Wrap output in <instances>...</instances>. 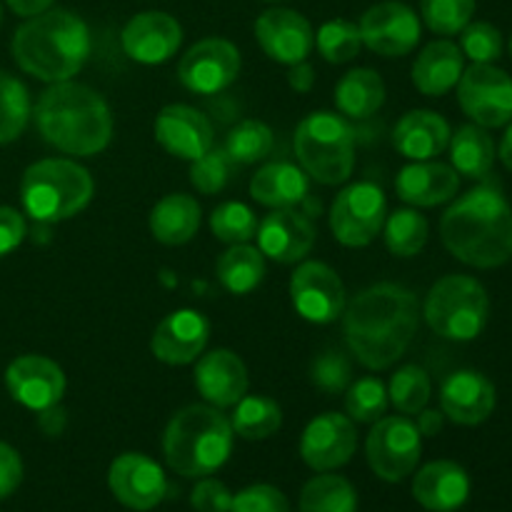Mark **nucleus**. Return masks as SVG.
I'll use <instances>...</instances> for the list:
<instances>
[{"mask_svg":"<svg viewBox=\"0 0 512 512\" xmlns=\"http://www.w3.org/2000/svg\"><path fill=\"white\" fill-rule=\"evenodd\" d=\"M418 325V295L398 283L370 285L343 310L345 343L368 370L393 368L413 343Z\"/></svg>","mask_w":512,"mask_h":512,"instance_id":"nucleus-1","label":"nucleus"},{"mask_svg":"<svg viewBox=\"0 0 512 512\" xmlns=\"http://www.w3.org/2000/svg\"><path fill=\"white\" fill-rule=\"evenodd\" d=\"M440 238L450 255L470 268H500L512 258V208L495 185L460 195L440 218Z\"/></svg>","mask_w":512,"mask_h":512,"instance_id":"nucleus-2","label":"nucleus"},{"mask_svg":"<svg viewBox=\"0 0 512 512\" xmlns=\"http://www.w3.org/2000/svg\"><path fill=\"white\" fill-rule=\"evenodd\" d=\"M40 138L75 158H93L113 140V113L98 90L63 80L40 93L33 110Z\"/></svg>","mask_w":512,"mask_h":512,"instance_id":"nucleus-3","label":"nucleus"},{"mask_svg":"<svg viewBox=\"0 0 512 512\" xmlns=\"http://www.w3.org/2000/svg\"><path fill=\"white\" fill-rule=\"evenodd\" d=\"M93 50L90 28L80 15L65 8L25 18L10 40V53L23 73L43 83L73 80L85 68Z\"/></svg>","mask_w":512,"mask_h":512,"instance_id":"nucleus-4","label":"nucleus"},{"mask_svg":"<svg viewBox=\"0 0 512 512\" xmlns=\"http://www.w3.org/2000/svg\"><path fill=\"white\" fill-rule=\"evenodd\" d=\"M233 440V425L223 410L208 403L185 405L163 433L165 463L183 478H208L228 463Z\"/></svg>","mask_w":512,"mask_h":512,"instance_id":"nucleus-5","label":"nucleus"},{"mask_svg":"<svg viewBox=\"0 0 512 512\" xmlns=\"http://www.w3.org/2000/svg\"><path fill=\"white\" fill-rule=\"evenodd\" d=\"M93 175L68 158H45L28 165L20 178V203L35 223H63L90 205Z\"/></svg>","mask_w":512,"mask_h":512,"instance_id":"nucleus-6","label":"nucleus"},{"mask_svg":"<svg viewBox=\"0 0 512 512\" xmlns=\"http://www.w3.org/2000/svg\"><path fill=\"white\" fill-rule=\"evenodd\" d=\"M295 158L310 180L343 185L355 170V133L343 115L315 110L295 128Z\"/></svg>","mask_w":512,"mask_h":512,"instance_id":"nucleus-7","label":"nucleus"},{"mask_svg":"<svg viewBox=\"0 0 512 512\" xmlns=\"http://www.w3.org/2000/svg\"><path fill=\"white\" fill-rule=\"evenodd\" d=\"M423 318L440 338L455 343L475 340L490 318L488 290L470 275H445L428 290Z\"/></svg>","mask_w":512,"mask_h":512,"instance_id":"nucleus-8","label":"nucleus"},{"mask_svg":"<svg viewBox=\"0 0 512 512\" xmlns=\"http://www.w3.org/2000/svg\"><path fill=\"white\" fill-rule=\"evenodd\" d=\"M385 218H388V200H385L383 188L370 180H360L335 195L328 225L340 245L365 248L378 238Z\"/></svg>","mask_w":512,"mask_h":512,"instance_id":"nucleus-9","label":"nucleus"},{"mask_svg":"<svg viewBox=\"0 0 512 512\" xmlns=\"http://www.w3.org/2000/svg\"><path fill=\"white\" fill-rule=\"evenodd\" d=\"M423 453V435L408 415H388L373 423L365 440L370 470L385 483H400L415 473Z\"/></svg>","mask_w":512,"mask_h":512,"instance_id":"nucleus-10","label":"nucleus"},{"mask_svg":"<svg viewBox=\"0 0 512 512\" xmlns=\"http://www.w3.org/2000/svg\"><path fill=\"white\" fill-rule=\"evenodd\" d=\"M455 88L463 113L480 128H503L512 120V78L493 63H473Z\"/></svg>","mask_w":512,"mask_h":512,"instance_id":"nucleus-11","label":"nucleus"},{"mask_svg":"<svg viewBox=\"0 0 512 512\" xmlns=\"http://www.w3.org/2000/svg\"><path fill=\"white\" fill-rule=\"evenodd\" d=\"M290 300L295 313L315 325H330L343 318L348 305L340 275L320 260H303L290 278Z\"/></svg>","mask_w":512,"mask_h":512,"instance_id":"nucleus-12","label":"nucleus"},{"mask_svg":"<svg viewBox=\"0 0 512 512\" xmlns=\"http://www.w3.org/2000/svg\"><path fill=\"white\" fill-rule=\"evenodd\" d=\"M240 58L238 45L225 38H203L188 48L178 63V78L190 93L215 95L228 90L238 80Z\"/></svg>","mask_w":512,"mask_h":512,"instance_id":"nucleus-13","label":"nucleus"},{"mask_svg":"<svg viewBox=\"0 0 512 512\" xmlns=\"http://www.w3.org/2000/svg\"><path fill=\"white\" fill-rule=\"evenodd\" d=\"M358 28L365 48L383 58H403L420 43V18L400 0H383L368 8Z\"/></svg>","mask_w":512,"mask_h":512,"instance_id":"nucleus-14","label":"nucleus"},{"mask_svg":"<svg viewBox=\"0 0 512 512\" xmlns=\"http://www.w3.org/2000/svg\"><path fill=\"white\" fill-rule=\"evenodd\" d=\"M358 450V430L343 413H323L305 425L300 435V458L315 473H333L350 463Z\"/></svg>","mask_w":512,"mask_h":512,"instance_id":"nucleus-15","label":"nucleus"},{"mask_svg":"<svg viewBox=\"0 0 512 512\" xmlns=\"http://www.w3.org/2000/svg\"><path fill=\"white\" fill-rule=\"evenodd\" d=\"M108 488L120 505L135 512H148L163 503L168 478L153 458L143 453H123L110 463Z\"/></svg>","mask_w":512,"mask_h":512,"instance_id":"nucleus-16","label":"nucleus"},{"mask_svg":"<svg viewBox=\"0 0 512 512\" xmlns=\"http://www.w3.org/2000/svg\"><path fill=\"white\" fill-rule=\"evenodd\" d=\"M65 385L63 368L45 355H20L5 370L10 398L33 413L58 405L65 395Z\"/></svg>","mask_w":512,"mask_h":512,"instance_id":"nucleus-17","label":"nucleus"},{"mask_svg":"<svg viewBox=\"0 0 512 512\" xmlns=\"http://www.w3.org/2000/svg\"><path fill=\"white\" fill-rule=\"evenodd\" d=\"M255 40L263 53L280 65L303 63L315 48V33L310 20L290 8H270L258 15Z\"/></svg>","mask_w":512,"mask_h":512,"instance_id":"nucleus-18","label":"nucleus"},{"mask_svg":"<svg viewBox=\"0 0 512 512\" xmlns=\"http://www.w3.org/2000/svg\"><path fill=\"white\" fill-rule=\"evenodd\" d=\"M183 43V28L163 10H145L133 15L120 33L125 55L140 65L168 63Z\"/></svg>","mask_w":512,"mask_h":512,"instance_id":"nucleus-19","label":"nucleus"},{"mask_svg":"<svg viewBox=\"0 0 512 512\" xmlns=\"http://www.w3.org/2000/svg\"><path fill=\"white\" fill-rule=\"evenodd\" d=\"M315 238H318L315 225L310 223L308 215L298 213L295 208L270 210L258 223L255 233L260 253L280 265L303 263L313 250Z\"/></svg>","mask_w":512,"mask_h":512,"instance_id":"nucleus-20","label":"nucleus"},{"mask_svg":"<svg viewBox=\"0 0 512 512\" xmlns=\"http://www.w3.org/2000/svg\"><path fill=\"white\" fill-rule=\"evenodd\" d=\"M210 340V323L198 310H173L153 330L150 353L165 365H190L203 355Z\"/></svg>","mask_w":512,"mask_h":512,"instance_id":"nucleus-21","label":"nucleus"},{"mask_svg":"<svg viewBox=\"0 0 512 512\" xmlns=\"http://www.w3.org/2000/svg\"><path fill=\"white\" fill-rule=\"evenodd\" d=\"M155 140L165 153L193 163L195 158L213 148L215 133L208 115H203L193 105L173 103L165 105L155 118Z\"/></svg>","mask_w":512,"mask_h":512,"instance_id":"nucleus-22","label":"nucleus"},{"mask_svg":"<svg viewBox=\"0 0 512 512\" xmlns=\"http://www.w3.org/2000/svg\"><path fill=\"white\" fill-rule=\"evenodd\" d=\"M498 395L488 375L478 370H458L440 385V410L453 423L473 428L493 415Z\"/></svg>","mask_w":512,"mask_h":512,"instance_id":"nucleus-23","label":"nucleus"},{"mask_svg":"<svg viewBox=\"0 0 512 512\" xmlns=\"http://www.w3.org/2000/svg\"><path fill=\"white\" fill-rule=\"evenodd\" d=\"M195 388L213 408H233L243 395H248V368L228 348H215L195 360Z\"/></svg>","mask_w":512,"mask_h":512,"instance_id":"nucleus-24","label":"nucleus"},{"mask_svg":"<svg viewBox=\"0 0 512 512\" xmlns=\"http://www.w3.org/2000/svg\"><path fill=\"white\" fill-rule=\"evenodd\" d=\"M460 190V175L453 165L438 160H410L395 178V193L413 208H435L453 200Z\"/></svg>","mask_w":512,"mask_h":512,"instance_id":"nucleus-25","label":"nucleus"},{"mask_svg":"<svg viewBox=\"0 0 512 512\" xmlns=\"http://www.w3.org/2000/svg\"><path fill=\"white\" fill-rule=\"evenodd\" d=\"M413 498L430 512H455L470 498V478L453 460H433L415 473Z\"/></svg>","mask_w":512,"mask_h":512,"instance_id":"nucleus-26","label":"nucleus"},{"mask_svg":"<svg viewBox=\"0 0 512 512\" xmlns=\"http://www.w3.org/2000/svg\"><path fill=\"white\" fill-rule=\"evenodd\" d=\"M450 125L435 110H410L393 130V145L408 160H435L450 143Z\"/></svg>","mask_w":512,"mask_h":512,"instance_id":"nucleus-27","label":"nucleus"},{"mask_svg":"<svg viewBox=\"0 0 512 512\" xmlns=\"http://www.w3.org/2000/svg\"><path fill=\"white\" fill-rule=\"evenodd\" d=\"M465 70V55L453 40H433L413 63V85L428 98H440L458 85Z\"/></svg>","mask_w":512,"mask_h":512,"instance_id":"nucleus-28","label":"nucleus"},{"mask_svg":"<svg viewBox=\"0 0 512 512\" xmlns=\"http://www.w3.org/2000/svg\"><path fill=\"white\" fill-rule=\"evenodd\" d=\"M310 178L300 165L288 160H275L263 165L250 180V195L255 203L265 205L270 210L298 208L308 200Z\"/></svg>","mask_w":512,"mask_h":512,"instance_id":"nucleus-29","label":"nucleus"},{"mask_svg":"<svg viewBox=\"0 0 512 512\" xmlns=\"http://www.w3.org/2000/svg\"><path fill=\"white\" fill-rule=\"evenodd\" d=\"M200 218H203V213H200V205L193 195L170 193L160 198L150 210V235L168 248L185 245L198 233Z\"/></svg>","mask_w":512,"mask_h":512,"instance_id":"nucleus-30","label":"nucleus"},{"mask_svg":"<svg viewBox=\"0 0 512 512\" xmlns=\"http://www.w3.org/2000/svg\"><path fill=\"white\" fill-rule=\"evenodd\" d=\"M385 103V83L378 70L353 68L335 85V105L345 118L365 120Z\"/></svg>","mask_w":512,"mask_h":512,"instance_id":"nucleus-31","label":"nucleus"},{"mask_svg":"<svg viewBox=\"0 0 512 512\" xmlns=\"http://www.w3.org/2000/svg\"><path fill=\"white\" fill-rule=\"evenodd\" d=\"M448 148L455 173L470 180L488 178L490 170H493L495 155H498L488 130L475 123L455 130V135H450Z\"/></svg>","mask_w":512,"mask_h":512,"instance_id":"nucleus-32","label":"nucleus"},{"mask_svg":"<svg viewBox=\"0 0 512 512\" xmlns=\"http://www.w3.org/2000/svg\"><path fill=\"white\" fill-rule=\"evenodd\" d=\"M220 285L233 295H248L265 280V255L255 245H230L215 263Z\"/></svg>","mask_w":512,"mask_h":512,"instance_id":"nucleus-33","label":"nucleus"},{"mask_svg":"<svg viewBox=\"0 0 512 512\" xmlns=\"http://www.w3.org/2000/svg\"><path fill=\"white\" fill-rule=\"evenodd\" d=\"M230 425L243 440H268L283 425V410L268 395H243L233 405Z\"/></svg>","mask_w":512,"mask_h":512,"instance_id":"nucleus-34","label":"nucleus"},{"mask_svg":"<svg viewBox=\"0 0 512 512\" xmlns=\"http://www.w3.org/2000/svg\"><path fill=\"white\" fill-rule=\"evenodd\" d=\"M300 512H358V493L348 478L320 473L300 493Z\"/></svg>","mask_w":512,"mask_h":512,"instance_id":"nucleus-35","label":"nucleus"},{"mask_svg":"<svg viewBox=\"0 0 512 512\" xmlns=\"http://www.w3.org/2000/svg\"><path fill=\"white\" fill-rule=\"evenodd\" d=\"M385 245L395 258H415L428 245L430 225L415 208H400L385 218Z\"/></svg>","mask_w":512,"mask_h":512,"instance_id":"nucleus-36","label":"nucleus"},{"mask_svg":"<svg viewBox=\"0 0 512 512\" xmlns=\"http://www.w3.org/2000/svg\"><path fill=\"white\" fill-rule=\"evenodd\" d=\"M33 105L30 93L15 75L0 70V145H8L28 128Z\"/></svg>","mask_w":512,"mask_h":512,"instance_id":"nucleus-37","label":"nucleus"},{"mask_svg":"<svg viewBox=\"0 0 512 512\" xmlns=\"http://www.w3.org/2000/svg\"><path fill=\"white\" fill-rule=\"evenodd\" d=\"M273 130L263 120L245 118L225 138V153L235 165H253L273 153Z\"/></svg>","mask_w":512,"mask_h":512,"instance_id":"nucleus-38","label":"nucleus"},{"mask_svg":"<svg viewBox=\"0 0 512 512\" xmlns=\"http://www.w3.org/2000/svg\"><path fill=\"white\" fill-rule=\"evenodd\" d=\"M433 395L428 370L420 365H403L388 383V398L403 415H418Z\"/></svg>","mask_w":512,"mask_h":512,"instance_id":"nucleus-39","label":"nucleus"},{"mask_svg":"<svg viewBox=\"0 0 512 512\" xmlns=\"http://www.w3.org/2000/svg\"><path fill=\"white\" fill-rule=\"evenodd\" d=\"M388 388L380 378L368 375V378H360L355 383L348 385L345 390V410H348V418L353 423H365L373 425L380 418H385L388 413Z\"/></svg>","mask_w":512,"mask_h":512,"instance_id":"nucleus-40","label":"nucleus"},{"mask_svg":"<svg viewBox=\"0 0 512 512\" xmlns=\"http://www.w3.org/2000/svg\"><path fill=\"white\" fill-rule=\"evenodd\" d=\"M315 45H318V53L328 63L343 65L358 58L360 48H363V38H360L358 23L335 18L320 25L318 33H315Z\"/></svg>","mask_w":512,"mask_h":512,"instance_id":"nucleus-41","label":"nucleus"},{"mask_svg":"<svg viewBox=\"0 0 512 512\" xmlns=\"http://www.w3.org/2000/svg\"><path fill=\"white\" fill-rule=\"evenodd\" d=\"M210 230H213V235L220 243H250L255 238V233H258V218H255L250 205L238 203V200H228V203H220L210 213Z\"/></svg>","mask_w":512,"mask_h":512,"instance_id":"nucleus-42","label":"nucleus"},{"mask_svg":"<svg viewBox=\"0 0 512 512\" xmlns=\"http://www.w3.org/2000/svg\"><path fill=\"white\" fill-rule=\"evenodd\" d=\"M478 0H420L425 25L438 35H455L473 20Z\"/></svg>","mask_w":512,"mask_h":512,"instance_id":"nucleus-43","label":"nucleus"},{"mask_svg":"<svg viewBox=\"0 0 512 512\" xmlns=\"http://www.w3.org/2000/svg\"><path fill=\"white\" fill-rule=\"evenodd\" d=\"M235 163L225 148H210L190 163V185L203 195H218L228 185Z\"/></svg>","mask_w":512,"mask_h":512,"instance_id":"nucleus-44","label":"nucleus"},{"mask_svg":"<svg viewBox=\"0 0 512 512\" xmlns=\"http://www.w3.org/2000/svg\"><path fill=\"white\" fill-rule=\"evenodd\" d=\"M460 50H463L465 58H470L473 63H495L503 55V33L495 28L493 23H485L478 20L473 23L470 20L463 30H460Z\"/></svg>","mask_w":512,"mask_h":512,"instance_id":"nucleus-45","label":"nucleus"},{"mask_svg":"<svg viewBox=\"0 0 512 512\" xmlns=\"http://www.w3.org/2000/svg\"><path fill=\"white\" fill-rule=\"evenodd\" d=\"M310 383L328 395L345 393L353 383V365L348 355L340 350H325L323 355H318L310 365Z\"/></svg>","mask_w":512,"mask_h":512,"instance_id":"nucleus-46","label":"nucleus"},{"mask_svg":"<svg viewBox=\"0 0 512 512\" xmlns=\"http://www.w3.org/2000/svg\"><path fill=\"white\" fill-rule=\"evenodd\" d=\"M228 512H290V503L278 488L258 483L233 495Z\"/></svg>","mask_w":512,"mask_h":512,"instance_id":"nucleus-47","label":"nucleus"},{"mask_svg":"<svg viewBox=\"0 0 512 512\" xmlns=\"http://www.w3.org/2000/svg\"><path fill=\"white\" fill-rule=\"evenodd\" d=\"M230 503H233V493L228 490V485L210 475L200 478V483L190 493V505L195 512H228Z\"/></svg>","mask_w":512,"mask_h":512,"instance_id":"nucleus-48","label":"nucleus"},{"mask_svg":"<svg viewBox=\"0 0 512 512\" xmlns=\"http://www.w3.org/2000/svg\"><path fill=\"white\" fill-rule=\"evenodd\" d=\"M25 233H28V228H25L23 215L15 208L0 205V258L18 250L25 240Z\"/></svg>","mask_w":512,"mask_h":512,"instance_id":"nucleus-49","label":"nucleus"},{"mask_svg":"<svg viewBox=\"0 0 512 512\" xmlns=\"http://www.w3.org/2000/svg\"><path fill=\"white\" fill-rule=\"evenodd\" d=\"M23 483V460L13 445L0 440V500L10 498Z\"/></svg>","mask_w":512,"mask_h":512,"instance_id":"nucleus-50","label":"nucleus"},{"mask_svg":"<svg viewBox=\"0 0 512 512\" xmlns=\"http://www.w3.org/2000/svg\"><path fill=\"white\" fill-rule=\"evenodd\" d=\"M65 425H68V415H65V410L58 405H50V408L40 410L38 413V428L43 430L48 438H58L60 433L65 430Z\"/></svg>","mask_w":512,"mask_h":512,"instance_id":"nucleus-51","label":"nucleus"},{"mask_svg":"<svg viewBox=\"0 0 512 512\" xmlns=\"http://www.w3.org/2000/svg\"><path fill=\"white\" fill-rule=\"evenodd\" d=\"M288 85L295 90V93H310L315 85V68L303 60V63H295L290 65V73H288Z\"/></svg>","mask_w":512,"mask_h":512,"instance_id":"nucleus-52","label":"nucleus"},{"mask_svg":"<svg viewBox=\"0 0 512 512\" xmlns=\"http://www.w3.org/2000/svg\"><path fill=\"white\" fill-rule=\"evenodd\" d=\"M443 423H445L443 410L423 408L418 413V423H415V428H418V433L423 435V438H435V435L443 430Z\"/></svg>","mask_w":512,"mask_h":512,"instance_id":"nucleus-53","label":"nucleus"},{"mask_svg":"<svg viewBox=\"0 0 512 512\" xmlns=\"http://www.w3.org/2000/svg\"><path fill=\"white\" fill-rule=\"evenodd\" d=\"M5 3L20 18H33V15H40L48 8H53L55 0H5Z\"/></svg>","mask_w":512,"mask_h":512,"instance_id":"nucleus-54","label":"nucleus"},{"mask_svg":"<svg viewBox=\"0 0 512 512\" xmlns=\"http://www.w3.org/2000/svg\"><path fill=\"white\" fill-rule=\"evenodd\" d=\"M498 158L503 160L505 168L512 173V120L508 123V130H505L503 140H500V148H498Z\"/></svg>","mask_w":512,"mask_h":512,"instance_id":"nucleus-55","label":"nucleus"},{"mask_svg":"<svg viewBox=\"0 0 512 512\" xmlns=\"http://www.w3.org/2000/svg\"><path fill=\"white\" fill-rule=\"evenodd\" d=\"M0 25H3V5H0Z\"/></svg>","mask_w":512,"mask_h":512,"instance_id":"nucleus-56","label":"nucleus"},{"mask_svg":"<svg viewBox=\"0 0 512 512\" xmlns=\"http://www.w3.org/2000/svg\"><path fill=\"white\" fill-rule=\"evenodd\" d=\"M510 55H512V35H510Z\"/></svg>","mask_w":512,"mask_h":512,"instance_id":"nucleus-57","label":"nucleus"},{"mask_svg":"<svg viewBox=\"0 0 512 512\" xmlns=\"http://www.w3.org/2000/svg\"><path fill=\"white\" fill-rule=\"evenodd\" d=\"M265 3H278V0H265Z\"/></svg>","mask_w":512,"mask_h":512,"instance_id":"nucleus-58","label":"nucleus"}]
</instances>
